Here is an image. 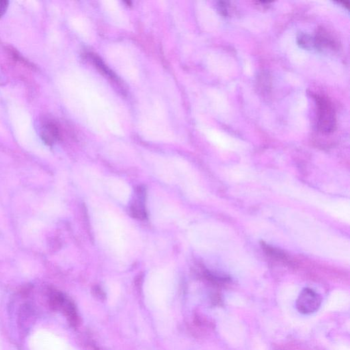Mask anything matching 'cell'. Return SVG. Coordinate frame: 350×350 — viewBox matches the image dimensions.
Wrapping results in <instances>:
<instances>
[{
    "instance_id": "1",
    "label": "cell",
    "mask_w": 350,
    "mask_h": 350,
    "mask_svg": "<svg viewBox=\"0 0 350 350\" xmlns=\"http://www.w3.org/2000/svg\"><path fill=\"white\" fill-rule=\"evenodd\" d=\"M95 228L99 238L109 249L122 254L126 249L125 226L116 216L110 212H100L95 216Z\"/></svg>"
},
{
    "instance_id": "2",
    "label": "cell",
    "mask_w": 350,
    "mask_h": 350,
    "mask_svg": "<svg viewBox=\"0 0 350 350\" xmlns=\"http://www.w3.org/2000/svg\"><path fill=\"white\" fill-rule=\"evenodd\" d=\"M317 105V125L323 133L333 132L337 127V119L333 105L326 97L317 95L315 97Z\"/></svg>"
},
{
    "instance_id": "3",
    "label": "cell",
    "mask_w": 350,
    "mask_h": 350,
    "mask_svg": "<svg viewBox=\"0 0 350 350\" xmlns=\"http://www.w3.org/2000/svg\"><path fill=\"white\" fill-rule=\"evenodd\" d=\"M322 298L321 295L313 289L305 288L299 293L295 306L299 313L303 315H311L320 308Z\"/></svg>"
},
{
    "instance_id": "4",
    "label": "cell",
    "mask_w": 350,
    "mask_h": 350,
    "mask_svg": "<svg viewBox=\"0 0 350 350\" xmlns=\"http://www.w3.org/2000/svg\"><path fill=\"white\" fill-rule=\"evenodd\" d=\"M51 295L52 307L61 311L73 326H78L80 323V318L74 302L59 292H54Z\"/></svg>"
},
{
    "instance_id": "5",
    "label": "cell",
    "mask_w": 350,
    "mask_h": 350,
    "mask_svg": "<svg viewBox=\"0 0 350 350\" xmlns=\"http://www.w3.org/2000/svg\"><path fill=\"white\" fill-rule=\"evenodd\" d=\"M106 188L110 195L122 203H127L131 196V189L128 184L115 177L108 178L105 182Z\"/></svg>"
},
{
    "instance_id": "6",
    "label": "cell",
    "mask_w": 350,
    "mask_h": 350,
    "mask_svg": "<svg viewBox=\"0 0 350 350\" xmlns=\"http://www.w3.org/2000/svg\"><path fill=\"white\" fill-rule=\"evenodd\" d=\"M314 42L315 48L319 50L331 49L334 50L338 48L337 40L324 28H320L318 30L314 38Z\"/></svg>"
},
{
    "instance_id": "7",
    "label": "cell",
    "mask_w": 350,
    "mask_h": 350,
    "mask_svg": "<svg viewBox=\"0 0 350 350\" xmlns=\"http://www.w3.org/2000/svg\"><path fill=\"white\" fill-rule=\"evenodd\" d=\"M88 56H89V58H90L91 61L92 62V63L95 64V66H96L101 72L104 73L105 75H106L109 78H112V80L116 79V75H115L114 73L104 64V62L102 61V60L98 57L96 54L90 53L88 54Z\"/></svg>"
},
{
    "instance_id": "8",
    "label": "cell",
    "mask_w": 350,
    "mask_h": 350,
    "mask_svg": "<svg viewBox=\"0 0 350 350\" xmlns=\"http://www.w3.org/2000/svg\"><path fill=\"white\" fill-rule=\"evenodd\" d=\"M58 136V130L56 125L52 123H48L44 127L42 132V137L43 141L48 145H51Z\"/></svg>"
},
{
    "instance_id": "9",
    "label": "cell",
    "mask_w": 350,
    "mask_h": 350,
    "mask_svg": "<svg viewBox=\"0 0 350 350\" xmlns=\"http://www.w3.org/2000/svg\"><path fill=\"white\" fill-rule=\"evenodd\" d=\"M298 43L304 48H312V46H315L314 38L306 34H302L298 38Z\"/></svg>"
},
{
    "instance_id": "10",
    "label": "cell",
    "mask_w": 350,
    "mask_h": 350,
    "mask_svg": "<svg viewBox=\"0 0 350 350\" xmlns=\"http://www.w3.org/2000/svg\"><path fill=\"white\" fill-rule=\"evenodd\" d=\"M228 3L226 2H220L218 3V9H219V12L222 14V15L226 16L228 15Z\"/></svg>"
},
{
    "instance_id": "11",
    "label": "cell",
    "mask_w": 350,
    "mask_h": 350,
    "mask_svg": "<svg viewBox=\"0 0 350 350\" xmlns=\"http://www.w3.org/2000/svg\"><path fill=\"white\" fill-rule=\"evenodd\" d=\"M8 5H9V2L3 0L0 1V17L5 14V11H7Z\"/></svg>"
},
{
    "instance_id": "12",
    "label": "cell",
    "mask_w": 350,
    "mask_h": 350,
    "mask_svg": "<svg viewBox=\"0 0 350 350\" xmlns=\"http://www.w3.org/2000/svg\"><path fill=\"white\" fill-rule=\"evenodd\" d=\"M339 3L343 4V7L347 8V9H349V3H347V2H340Z\"/></svg>"
}]
</instances>
